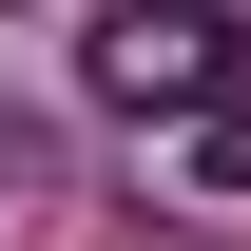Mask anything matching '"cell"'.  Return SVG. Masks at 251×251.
Segmentation results:
<instances>
[{
    "label": "cell",
    "mask_w": 251,
    "mask_h": 251,
    "mask_svg": "<svg viewBox=\"0 0 251 251\" xmlns=\"http://www.w3.org/2000/svg\"><path fill=\"white\" fill-rule=\"evenodd\" d=\"M77 97L135 116V135H174V116H213V97H251V20L232 0H97L77 20Z\"/></svg>",
    "instance_id": "6da1fadb"
},
{
    "label": "cell",
    "mask_w": 251,
    "mask_h": 251,
    "mask_svg": "<svg viewBox=\"0 0 251 251\" xmlns=\"http://www.w3.org/2000/svg\"><path fill=\"white\" fill-rule=\"evenodd\" d=\"M155 193H174L193 232L251 213V97H213V116H174V135H155Z\"/></svg>",
    "instance_id": "7a4b0ae2"
}]
</instances>
